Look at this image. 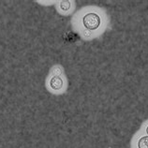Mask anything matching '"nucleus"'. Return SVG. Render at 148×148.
<instances>
[{
    "label": "nucleus",
    "mask_w": 148,
    "mask_h": 148,
    "mask_svg": "<svg viewBox=\"0 0 148 148\" xmlns=\"http://www.w3.org/2000/svg\"><path fill=\"white\" fill-rule=\"evenodd\" d=\"M68 78L62 65H53L50 69L49 74L45 80V87L47 91L54 96H61L68 90Z\"/></svg>",
    "instance_id": "1"
},
{
    "label": "nucleus",
    "mask_w": 148,
    "mask_h": 148,
    "mask_svg": "<svg viewBox=\"0 0 148 148\" xmlns=\"http://www.w3.org/2000/svg\"><path fill=\"white\" fill-rule=\"evenodd\" d=\"M80 22L81 25L84 27V30L81 31V33L84 31H89L93 34V32L98 30L101 25V18L99 14L95 11H88L84 13L83 16L80 17Z\"/></svg>",
    "instance_id": "2"
},
{
    "label": "nucleus",
    "mask_w": 148,
    "mask_h": 148,
    "mask_svg": "<svg viewBox=\"0 0 148 148\" xmlns=\"http://www.w3.org/2000/svg\"><path fill=\"white\" fill-rule=\"evenodd\" d=\"M56 11L63 16H68L71 14L73 10L75 9V2L71 0H60V1H56Z\"/></svg>",
    "instance_id": "3"
},
{
    "label": "nucleus",
    "mask_w": 148,
    "mask_h": 148,
    "mask_svg": "<svg viewBox=\"0 0 148 148\" xmlns=\"http://www.w3.org/2000/svg\"><path fill=\"white\" fill-rule=\"evenodd\" d=\"M131 148H148V136L138 131L132 137Z\"/></svg>",
    "instance_id": "4"
},
{
    "label": "nucleus",
    "mask_w": 148,
    "mask_h": 148,
    "mask_svg": "<svg viewBox=\"0 0 148 148\" xmlns=\"http://www.w3.org/2000/svg\"><path fill=\"white\" fill-rule=\"evenodd\" d=\"M142 132V133L145 134L148 136V121L145 122L143 125H142V127H141V130H140Z\"/></svg>",
    "instance_id": "5"
}]
</instances>
